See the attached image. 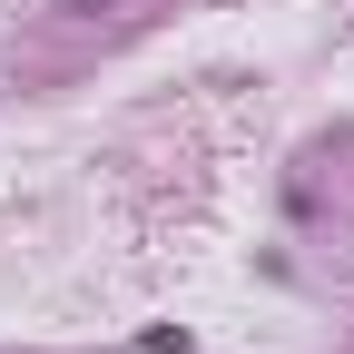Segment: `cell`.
Returning <instances> with one entry per match:
<instances>
[{"label":"cell","mask_w":354,"mask_h":354,"mask_svg":"<svg viewBox=\"0 0 354 354\" xmlns=\"http://www.w3.org/2000/svg\"><path fill=\"white\" fill-rule=\"evenodd\" d=\"M138 344H148V354H197V344H187V325H148Z\"/></svg>","instance_id":"1"},{"label":"cell","mask_w":354,"mask_h":354,"mask_svg":"<svg viewBox=\"0 0 354 354\" xmlns=\"http://www.w3.org/2000/svg\"><path fill=\"white\" fill-rule=\"evenodd\" d=\"M59 10H109V0H59Z\"/></svg>","instance_id":"2"}]
</instances>
